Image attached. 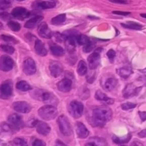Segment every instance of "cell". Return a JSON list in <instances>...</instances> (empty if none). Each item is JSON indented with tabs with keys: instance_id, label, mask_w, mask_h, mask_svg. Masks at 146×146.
<instances>
[{
	"instance_id": "obj_15",
	"label": "cell",
	"mask_w": 146,
	"mask_h": 146,
	"mask_svg": "<svg viewBox=\"0 0 146 146\" xmlns=\"http://www.w3.org/2000/svg\"><path fill=\"white\" fill-rule=\"evenodd\" d=\"M49 71L52 76L57 78L63 72V66L58 61H51L49 64Z\"/></svg>"
},
{
	"instance_id": "obj_33",
	"label": "cell",
	"mask_w": 146,
	"mask_h": 146,
	"mask_svg": "<svg viewBox=\"0 0 146 146\" xmlns=\"http://www.w3.org/2000/svg\"><path fill=\"white\" fill-rule=\"evenodd\" d=\"M7 25L9 27L10 29H11L14 31H19L21 29V25L18 22H17V21H9Z\"/></svg>"
},
{
	"instance_id": "obj_57",
	"label": "cell",
	"mask_w": 146,
	"mask_h": 146,
	"mask_svg": "<svg viewBox=\"0 0 146 146\" xmlns=\"http://www.w3.org/2000/svg\"><path fill=\"white\" fill-rule=\"evenodd\" d=\"M121 146H125V145H121Z\"/></svg>"
},
{
	"instance_id": "obj_27",
	"label": "cell",
	"mask_w": 146,
	"mask_h": 146,
	"mask_svg": "<svg viewBox=\"0 0 146 146\" xmlns=\"http://www.w3.org/2000/svg\"><path fill=\"white\" fill-rule=\"evenodd\" d=\"M131 134H128L127 135L123 137H118L116 135H113L112 137V140L116 144H123L126 143L131 140Z\"/></svg>"
},
{
	"instance_id": "obj_19",
	"label": "cell",
	"mask_w": 146,
	"mask_h": 146,
	"mask_svg": "<svg viewBox=\"0 0 146 146\" xmlns=\"http://www.w3.org/2000/svg\"><path fill=\"white\" fill-rule=\"evenodd\" d=\"M35 126L36 128L37 133L42 135H48L51 131V128L49 125L46 123L43 122V121H36Z\"/></svg>"
},
{
	"instance_id": "obj_14",
	"label": "cell",
	"mask_w": 146,
	"mask_h": 146,
	"mask_svg": "<svg viewBox=\"0 0 146 146\" xmlns=\"http://www.w3.org/2000/svg\"><path fill=\"white\" fill-rule=\"evenodd\" d=\"M64 38V42H65V46L66 49L68 50V52L72 53L75 51L76 48V36L73 34H68V35H64L63 34Z\"/></svg>"
},
{
	"instance_id": "obj_47",
	"label": "cell",
	"mask_w": 146,
	"mask_h": 146,
	"mask_svg": "<svg viewBox=\"0 0 146 146\" xmlns=\"http://www.w3.org/2000/svg\"><path fill=\"white\" fill-rule=\"evenodd\" d=\"M138 136L140 137V138H146V128L145 129L143 130V131H141V132L138 133Z\"/></svg>"
},
{
	"instance_id": "obj_21",
	"label": "cell",
	"mask_w": 146,
	"mask_h": 146,
	"mask_svg": "<svg viewBox=\"0 0 146 146\" xmlns=\"http://www.w3.org/2000/svg\"><path fill=\"white\" fill-rule=\"evenodd\" d=\"M118 84V80L114 77H109L106 78L103 84V88L107 91H111L116 87Z\"/></svg>"
},
{
	"instance_id": "obj_6",
	"label": "cell",
	"mask_w": 146,
	"mask_h": 146,
	"mask_svg": "<svg viewBox=\"0 0 146 146\" xmlns=\"http://www.w3.org/2000/svg\"><path fill=\"white\" fill-rule=\"evenodd\" d=\"M13 88L11 82L7 81L0 85V97L3 99H7L12 96Z\"/></svg>"
},
{
	"instance_id": "obj_11",
	"label": "cell",
	"mask_w": 146,
	"mask_h": 146,
	"mask_svg": "<svg viewBox=\"0 0 146 146\" xmlns=\"http://www.w3.org/2000/svg\"><path fill=\"white\" fill-rule=\"evenodd\" d=\"M30 12L24 7H18L14 8L11 11V15L14 18L17 19L23 20L27 17H30Z\"/></svg>"
},
{
	"instance_id": "obj_45",
	"label": "cell",
	"mask_w": 146,
	"mask_h": 146,
	"mask_svg": "<svg viewBox=\"0 0 146 146\" xmlns=\"http://www.w3.org/2000/svg\"><path fill=\"white\" fill-rule=\"evenodd\" d=\"M111 2L115 3V4H128V1L127 0H108Z\"/></svg>"
},
{
	"instance_id": "obj_55",
	"label": "cell",
	"mask_w": 146,
	"mask_h": 146,
	"mask_svg": "<svg viewBox=\"0 0 146 146\" xmlns=\"http://www.w3.org/2000/svg\"><path fill=\"white\" fill-rule=\"evenodd\" d=\"M17 1H24V0H17Z\"/></svg>"
},
{
	"instance_id": "obj_49",
	"label": "cell",
	"mask_w": 146,
	"mask_h": 146,
	"mask_svg": "<svg viewBox=\"0 0 146 146\" xmlns=\"http://www.w3.org/2000/svg\"><path fill=\"white\" fill-rule=\"evenodd\" d=\"M131 146H143V144L141 143L138 142V141H134V142H133L132 143H131Z\"/></svg>"
},
{
	"instance_id": "obj_54",
	"label": "cell",
	"mask_w": 146,
	"mask_h": 146,
	"mask_svg": "<svg viewBox=\"0 0 146 146\" xmlns=\"http://www.w3.org/2000/svg\"><path fill=\"white\" fill-rule=\"evenodd\" d=\"M3 27V24H2V23H1L0 22V28H1V27Z\"/></svg>"
},
{
	"instance_id": "obj_46",
	"label": "cell",
	"mask_w": 146,
	"mask_h": 146,
	"mask_svg": "<svg viewBox=\"0 0 146 146\" xmlns=\"http://www.w3.org/2000/svg\"><path fill=\"white\" fill-rule=\"evenodd\" d=\"M138 114H139V116L140 118H141V121H146V111H139V112H138Z\"/></svg>"
},
{
	"instance_id": "obj_29",
	"label": "cell",
	"mask_w": 146,
	"mask_h": 146,
	"mask_svg": "<svg viewBox=\"0 0 146 146\" xmlns=\"http://www.w3.org/2000/svg\"><path fill=\"white\" fill-rule=\"evenodd\" d=\"M16 87H17V88L18 90H19V91H24V92H25V91H30V90L32 89V88H31V86H30L29 84L28 83L25 81H19V82L17 84Z\"/></svg>"
},
{
	"instance_id": "obj_8",
	"label": "cell",
	"mask_w": 146,
	"mask_h": 146,
	"mask_svg": "<svg viewBox=\"0 0 146 146\" xmlns=\"http://www.w3.org/2000/svg\"><path fill=\"white\" fill-rule=\"evenodd\" d=\"M23 71L26 75H33L36 71V66L34 60L31 58H28L24 60L23 64Z\"/></svg>"
},
{
	"instance_id": "obj_37",
	"label": "cell",
	"mask_w": 146,
	"mask_h": 146,
	"mask_svg": "<svg viewBox=\"0 0 146 146\" xmlns=\"http://www.w3.org/2000/svg\"><path fill=\"white\" fill-rule=\"evenodd\" d=\"M94 48H95V43L91 41L89 43H88V44L84 46V51L86 53L91 52V51L94 49Z\"/></svg>"
},
{
	"instance_id": "obj_42",
	"label": "cell",
	"mask_w": 146,
	"mask_h": 146,
	"mask_svg": "<svg viewBox=\"0 0 146 146\" xmlns=\"http://www.w3.org/2000/svg\"><path fill=\"white\" fill-rule=\"evenodd\" d=\"M32 146H46V143L41 140L36 139L34 141Z\"/></svg>"
},
{
	"instance_id": "obj_56",
	"label": "cell",
	"mask_w": 146,
	"mask_h": 146,
	"mask_svg": "<svg viewBox=\"0 0 146 146\" xmlns=\"http://www.w3.org/2000/svg\"><path fill=\"white\" fill-rule=\"evenodd\" d=\"M51 1H55V0H51Z\"/></svg>"
},
{
	"instance_id": "obj_39",
	"label": "cell",
	"mask_w": 146,
	"mask_h": 146,
	"mask_svg": "<svg viewBox=\"0 0 146 146\" xmlns=\"http://www.w3.org/2000/svg\"><path fill=\"white\" fill-rule=\"evenodd\" d=\"M0 38L3 40V41H7V42H17V40L14 37L11 36H7V35H1L0 36Z\"/></svg>"
},
{
	"instance_id": "obj_24",
	"label": "cell",
	"mask_w": 146,
	"mask_h": 146,
	"mask_svg": "<svg viewBox=\"0 0 146 146\" xmlns=\"http://www.w3.org/2000/svg\"><path fill=\"white\" fill-rule=\"evenodd\" d=\"M95 98H96L98 101H102V102L106 103V104H110V105H111V104H113L114 103L113 99L108 97L104 93H103L102 91H96L95 95Z\"/></svg>"
},
{
	"instance_id": "obj_35",
	"label": "cell",
	"mask_w": 146,
	"mask_h": 146,
	"mask_svg": "<svg viewBox=\"0 0 146 146\" xmlns=\"http://www.w3.org/2000/svg\"><path fill=\"white\" fill-rule=\"evenodd\" d=\"M0 48H1L3 51L9 54H12L14 52L15 49L13 46L10 45H7V44H3V45L0 46Z\"/></svg>"
},
{
	"instance_id": "obj_51",
	"label": "cell",
	"mask_w": 146,
	"mask_h": 146,
	"mask_svg": "<svg viewBox=\"0 0 146 146\" xmlns=\"http://www.w3.org/2000/svg\"><path fill=\"white\" fill-rule=\"evenodd\" d=\"M141 16L142 17H143V18L146 19V14H141Z\"/></svg>"
},
{
	"instance_id": "obj_1",
	"label": "cell",
	"mask_w": 146,
	"mask_h": 146,
	"mask_svg": "<svg viewBox=\"0 0 146 146\" xmlns=\"http://www.w3.org/2000/svg\"><path fill=\"white\" fill-rule=\"evenodd\" d=\"M112 111L108 107H98L93 111L90 123L94 127H103L106 123L111 121Z\"/></svg>"
},
{
	"instance_id": "obj_40",
	"label": "cell",
	"mask_w": 146,
	"mask_h": 146,
	"mask_svg": "<svg viewBox=\"0 0 146 146\" xmlns=\"http://www.w3.org/2000/svg\"><path fill=\"white\" fill-rule=\"evenodd\" d=\"M107 56H108L110 62L113 63L114 61V58H115V51H114L113 49H110L109 51L107 52Z\"/></svg>"
},
{
	"instance_id": "obj_23",
	"label": "cell",
	"mask_w": 146,
	"mask_h": 146,
	"mask_svg": "<svg viewBox=\"0 0 146 146\" xmlns=\"http://www.w3.org/2000/svg\"><path fill=\"white\" fill-rule=\"evenodd\" d=\"M43 19H44V17H41V16H36V17H32L25 23L24 27H25V28L30 29H34L39 24V23L41 22Z\"/></svg>"
},
{
	"instance_id": "obj_18",
	"label": "cell",
	"mask_w": 146,
	"mask_h": 146,
	"mask_svg": "<svg viewBox=\"0 0 146 146\" xmlns=\"http://www.w3.org/2000/svg\"><path fill=\"white\" fill-rule=\"evenodd\" d=\"M57 88L61 92H68L71 91V88H72V81L70 78H64L58 83Z\"/></svg>"
},
{
	"instance_id": "obj_38",
	"label": "cell",
	"mask_w": 146,
	"mask_h": 146,
	"mask_svg": "<svg viewBox=\"0 0 146 146\" xmlns=\"http://www.w3.org/2000/svg\"><path fill=\"white\" fill-rule=\"evenodd\" d=\"M121 107L123 111H128V110H131L135 108L136 107V104H133V103H125V104H123Z\"/></svg>"
},
{
	"instance_id": "obj_17",
	"label": "cell",
	"mask_w": 146,
	"mask_h": 146,
	"mask_svg": "<svg viewBox=\"0 0 146 146\" xmlns=\"http://www.w3.org/2000/svg\"><path fill=\"white\" fill-rule=\"evenodd\" d=\"M56 7L55 1H36L33 4V7L36 9H53Z\"/></svg>"
},
{
	"instance_id": "obj_9",
	"label": "cell",
	"mask_w": 146,
	"mask_h": 146,
	"mask_svg": "<svg viewBox=\"0 0 146 146\" xmlns=\"http://www.w3.org/2000/svg\"><path fill=\"white\" fill-rule=\"evenodd\" d=\"M101 50H96L94 53L88 57V62L89 65L90 69L94 70L98 66L101 61V55H100Z\"/></svg>"
},
{
	"instance_id": "obj_20",
	"label": "cell",
	"mask_w": 146,
	"mask_h": 146,
	"mask_svg": "<svg viewBox=\"0 0 146 146\" xmlns=\"http://www.w3.org/2000/svg\"><path fill=\"white\" fill-rule=\"evenodd\" d=\"M76 131L77 135L81 139L86 138L89 135V131H88V130L81 122H78L76 123Z\"/></svg>"
},
{
	"instance_id": "obj_52",
	"label": "cell",
	"mask_w": 146,
	"mask_h": 146,
	"mask_svg": "<svg viewBox=\"0 0 146 146\" xmlns=\"http://www.w3.org/2000/svg\"><path fill=\"white\" fill-rule=\"evenodd\" d=\"M141 71H142V72H146V68L145 69H143V70H141Z\"/></svg>"
},
{
	"instance_id": "obj_32",
	"label": "cell",
	"mask_w": 146,
	"mask_h": 146,
	"mask_svg": "<svg viewBox=\"0 0 146 146\" xmlns=\"http://www.w3.org/2000/svg\"><path fill=\"white\" fill-rule=\"evenodd\" d=\"M76 42L78 44L82 46H85L86 44H87L91 41V39L87 36L84 35V34H79V35L76 36Z\"/></svg>"
},
{
	"instance_id": "obj_30",
	"label": "cell",
	"mask_w": 146,
	"mask_h": 146,
	"mask_svg": "<svg viewBox=\"0 0 146 146\" xmlns=\"http://www.w3.org/2000/svg\"><path fill=\"white\" fill-rule=\"evenodd\" d=\"M66 19V16L65 14H59V15L52 18V19H51V24H54V25H60V24L65 22Z\"/></svg>"
},
{
	"instance_id": "obj_31",
	"label": "cell",
	"mask_w": 146,
	"mask_h": 146,
	"mask_svg": "<svg viewBox=\"0 0 146 146\" xmlns=\"http://www.w3.org/2000/svg\"><path fill=\"white\" fill-rule=\"evenodd\" d=\"M88 68H87V65L86 64L85 61L83 60L79 61L78 64V68H77V72H78V75L80 76H84L86 74Z\"/></svg>"
},
{
	"instance_id": "obj_5",
	"label": "cell",
	"mask_w": 146,
	"mask_h": 146,
	"mask_svg": "<svg viewBox=\"0 0 146 146\" xmlns=\"http://www.w3.org/2000/svg\"><path fill=\"white\" fill-rule=\"evenodd\" d=\"M36 95H37V96H38V99L41 100L44 103L50 104L51 105L52 104L56 105L58 104V99L52 94H50L49 92L38 91L37 94H36Z\"/></svg>"
},
{
	"instance_id": "obj_4",
	"label": "cell",
	"mask_w": 146,
	"mask_h": 146,
	"mask_svg": "<svg viewBox=\"0 0 146 146\" xmlns=\"http://www.w3.org/2000/svg\"><path fill=\"white\" fill-rule=\"evenodd\" d=\"M84 106L82 103L77 101H73L69 104L68 112L70 115L75 118H78L83 115Z\"/></svg>"
},
{
	"instance_id": "obj_10",
	"label": "cell",
	"mask_w": 146,
	"mask_h": 146,
	"mask_svg": "<svg viewBox=\"0 0 146 146\" xmlns=\"http://www.w3.org/2000/svg\"><path fill=\"white\" fill-rule=\"evenodd\" d=\"M8 122L13 129L19 130L24 125V122H23L22 118H21V117L17 113L10 115L8 117Z\"/></svg>"
},
{
	"instance_id": "obj_48",
	"label": "cell",
	"mask_w": 146,
	"mask_h": 146,
	"mask_svg": "<svg viewBox=\"0 0 146 146\" xmlns=\"http://www.w3.org/2000/svg\"><path fill=\"white\" fill-rule=\"evenodd\" d=\"M85 146H98L96 143H94V141H89V142L87 143L86 144Z\"/></svg>"
},
{
	"instance_id": "obj_12",
	"label": "cell",
	"mask_w": 146,
	"mask_h": 146,
	"mask_svg": "<svg viewBox=\"0 0 146 146\" xmlns=\"http://www.w3.org/2000/svg\"><path fill=\"white\" fill-rule=\"evenodd\" d=\"M12 107L14 111L21 113H28L31 110V106L25 101H17L14 103Z\"/></svg>"
},
{
	"instance_id": "obj_41",
	"label": "cell",
	"mask_w": 146,
	"mask_h": 146,
	"mask_svg": "<svg viewBox=\"0 0 146 146\" xmlns=\"http://www.w3.org/2000/svg\"><path fill=\"white\" fill-rule=\"evenodd\" d=\"M0 17H1V19H2L3 20H4V21H9V20L11 19V17H13L11 14H9V13L5 12V11H2L1 13H0Z\"/></svg>"
},
{
	"instance_id": "obj_2",
	"label": "cell",
	"mask_w": 146,
	"mask_h": 146,
	"mask_svg": "<svg viewBox=\"0 0 146 146\" xmlns=\"http://www.w3.org/2000/svg\"><path fill=\"white\" fill-rule=\"evenodd\" d=\"M38 114L41 118L45 121H51L54 119L58 114L56 107L52 105H46L41 107L38 111Z\"/></svg>"
},
{
	"instance_id": "obj_7",
	"label": "cell",
	"mask_w": 146,
	"mask_h": 146,
	"mask_svg": "<svg viewBox=\"0 0 146 146\" xmlns=\"http://www.w3.org/2000/svg\"><path fill=\"white\" fill-rule=\"evenodd\" d=\"M14 65L12 58L9 56H2L0 57V70L2 71H11Z\"/></svg>"
},
{
	"instance_id": "obj_36",
	"label": "cell",
	"mask_w": 146,
	"mask_h": 146,
	"mask_svg": "<svg viewBox=\"0 0 146 146\" xmlns=\"http://www.w3.org/2000/svg\"><path fill=\"white\" fill-rule=\"evenodd\" d=\"M14 143L16 146H29L27 141L22 138H16L14 139Z\"/></svg>"
},
{
	"instance_id": "obj_34",
	"label": "cell",
	"mask_w": 146,
	"mask_h": 146,
	"mask_svg": "<svg viewBox=\"0 0 146 146\" xmlns=\"http://www.w3.org/2000/svg\"><path fill=\"white\" fill-rule=\"evenodd\" d=\"M90 141H94V143L98 145V146H107V143L105 139L101 138H98V137H95V138H91Z\"/></svg>"
},
{
	"instance_id": "obj_22",
	"label": "cell",
	"mask_w": 146,
	"mask_h": 146,
	"mask_svg": "<svg viewBox=\"0 0 146 146\" xmlns=\"http://www.w3.org/2000/svg\"><path fill=\"white\" fill-rule=\"evenodd\" d=\"M34 49L36 53L41 56H45L47 55V50L46 49L44 43L41 40H36L34 44Z\"/></svg>"
},
{
	"instance_id": "obj_28",
	"label": "cell",
	"mask_w": 146,
	"mask_h": 146,
	"mask_svg": "<svg viewBox=\"0 0 146 146\" xmlns=\"http://www.w3.org/2000/svg\"><path fill=\"white\" fill-rule=\"evenodd\" d=\"M121 26L123 27L124 28L133 30H141L143 28V27L141 24L134 22V21H128L126 24H121Z\"/></svg>"
},
{
	"instance_id": "obj_43",
	"label": "cell",
	"mask_w": 146,
	"mask_h": 146,
	"mask_svg": "<svg viewBox=\"0 0 146 146\" xmlns=\"http://www.w3.org/2000/svg\"><path fill=\"white\" fill-rule=\"evenodd\" d=\"M11 7V4H6V3L0 1V11H4L7 9Z\"/></svg>"
},
{
	"instance_id": "obj_50",
	"label": "cell",
	"mask_w": 146,
	"mask_h": 146,
	"mask_svg": "<svg viewBox=\"0 0 146 146\" xmlns=\"http://www.w3.org/2000/svg\"><path fill=\"white\" fill-rule=\"evenodd\" d=\"M0 1L6 3V4H11V3L13 1V0H0Z\"/></svg>"
},
{
	"instance_id": "obj_44",
	"label": "cell",
	"mask_w": 146,
	"mask_h": 146,
	"mask_svg": "<svg viewBox=\"0 0 146 146\" xmlns=\"http://www.w3.org/2000/svg\"><path fill=\"white\" fill-rule=\"evenodd\" d=\"M112 13L114 14H117V15H120V16H128L131 14V13L128 12V11H113Z\"/></svg>"
},
{
	"instance_id": "obj_13",
	"label": "cell",
	"mask_w": 146,
	"mask_h": 146,
	"mask_svg": "<svg viewBox=\"0 0 146 146\" xmlns=\"http://www.w3.org/2000/svg\"><path fill=\"white\" fill-rule=\"evenodd\" d=\"M141 89V87H135L133 84H128L124 88L123 95L124 98H129L134 96H136Z\"/></svg>"
},
{
	"instance_id": "obj_3",
	"label": "cell",
	"mask_w": 146,
	"mask_h": 146,
	"mask_svg": "<svg viewBox=\"0 0 146 146\" xmlns=\"http://www.w3.org/2000/svg\"><path fill=\"white\" fill-rule=\"evenodd\" d=\"M57 122H58L60 131L63 135L65 136H70L72 134L73 131L71 125L68 118L65 115H60L57 120Z\"/></svg>"
},
{
	"instance_id": "obj_25",
	"label": "cell",
	"mask_w": 146,
	"mask_h": 146,
	"mask_svg": "<svg viewBox=\"0 0 146 146\" xmlns=\"http://www.w3.org/2000/svg\"><path fill=\"white\" fill-rule=\"evenodd\" d=\"M50 50L53 55L56 56H62L65 54V50L57 44H52L50 46Z\"/></svg>"
},
{
	"instance_id": "obj_16",
	"label": "cell",
	"mask_w": 146,
	"mask_h": 146,
	"mask_svg": "<svg viewBox=\"0 0 146 146\" xmlns=\"http://www.w3.org/2000/svg\"><path fill=\"white\" fill-rule=\"evenodd\" d=\"M38 34L44 38H51L52 36V32L46 22H42L38 25Z\"/></svg>"
},
{
	"instance_id": "obj_53",
	"label": "cell",
	"mask_w": 146,
	"mask_h": 146,
	"mask_svg": "<svg viewBox=\"0 0 146 146\" xmlns=\"http://www.w3.org/2000/svg\"><path fill=\"white\" fill-rule=\"evenodd\" d=\"M143 80H144V81H145V84H146V76L143 77Z\"/></svg>"
},
{
	"instance_id": "obj_26",
	"label": "cell",
	"mask_w": 146,
	"mask_h": 146,
	"mask_svg": "<svg viewBox=\"0 0 146 146\" xmlns=\"http://www.w3.org/2000/svg\"><path fill=\"white\" fill-rule=\"evenodd\" d=\"M117 74L121 78H128L133 74V71L130 67H122L117 69Z\"/></svg>"
}]
</instances>
